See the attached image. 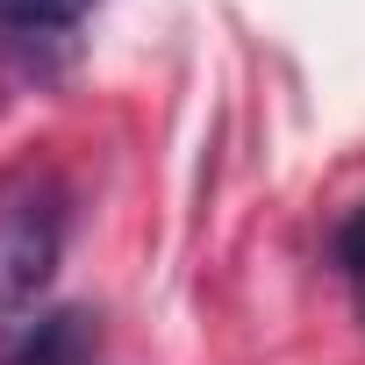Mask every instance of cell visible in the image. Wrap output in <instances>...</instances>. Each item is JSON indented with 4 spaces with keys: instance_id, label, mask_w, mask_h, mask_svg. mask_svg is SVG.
Segmentation results:
<instances>
[{
    "instance_id": "obj_3",
    "label": "cell",
    "mask_w": 365,
    "mask_h": 365,
    "mask_svg": "<svg viewBox=\"0 0 365 365\" xmlns=\"http://www.w3.org/2000/svg\"><path fill=\"white\" fill-rule=\"evenodd\" d=\"M86 15H93V0H0V36L51 43V36H72Z\"/></svg>"
},
{
    "instance_id": "obj_1",
    "label": "cell",
    "mask_w": 365,
    "mask_h": 365,
    "mask_svg": "<svg viewBox=\"0 0 365 365\" xmlns=\"http://www.w3.org/2000/svg\"><path fill=\"white\" fill-rule=\"evenodd\" d=\"M65 222H72V201H65V179L51 165L0 172V329L29 322V308L58 279Z\"/></svg>"
},
{
    "instance_id": "obj_2",
    "label": "cell",
    "mask_w": 365,
    "mask_h": 365,
    "mask_svg": "<svg viewBox=\"0 0 365 365\" xmlns=\"http://www.w3.org/2000/svg\"><path fill=\"white\" fill-rule=\"evenodd\" d=\"M93 315L86 308H43L29 322H15V336L0 344V365H93Z\"/></svg>"
},
{
    "instance_id": "obj_4",
    "label": "cell",
    "mask_w": 365,
    "mask_h": 365,
    "mask_svg": "<svg viewBox=\"0 0 365 365\" xmlns=\"http://www.w3.org/2000/svg\"><path fill=\"white\" fill-rule=\"evenodd\" d=\"M336 265H344V279H358V287H365V201L336 222Z\"/></svg>"
}]
</instances>
